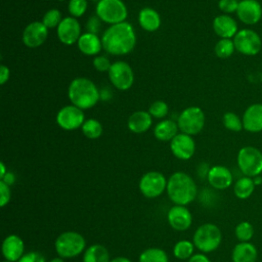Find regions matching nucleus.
Instances as JSON below:
<instances>
[{"label": "nucleus", "instance_id": "20", "mask_svg": "<svg viewBox=\"0 0 262 262\" xmlns=\"http://www.w3.org/2000/svg\"><path fill=\"white\" fill-rule=\"evenodd\" d=\"M2 255L7 261L17 262L25 255V243L16 234L7 235L2 243Z\"/></svg>", "mask_w": 262, "mask_h": 262}, {"label": "nucleus", "instance_id": "48", "mask_svg": "<svg viewBox=\"0 0 262 262\" xmlns=\"http://www.w3.org/2000/svg\"><path fill=\"white\" fill-rule=\"evenodd\" d=\"M49 262H64V261H63V258H61V257H55V258L51 259Z\"/></svg>", "mask_w": 262, "mask_h": 262}, {"label": "nucleus", "instance_id": "17", "mask_svg": "<svg viewBox=\"0 0 262 262\" xmlns=\"http://www.w3.org/2000/svg\"><path fill=\"white\" fill-rule=\"evenodd\" d=\"M81 27L79 21L72 16L61 19L57 27V37L66 45H72L79 40Z\"/></svg>", "mask_w": 262, "mask_h": 262}, {"label": "nucleus", "instance_id": "4", "mask_svg": "<svg viewBox=\"0 0 262 262\" xmlns=\"http://www.w3.org/2000/svg\"><path fill=\"white\" fill-rule=\"evenodd\" d=\"M222 242L221 229L214 223L200 225L193 233L192 243L202 253H211L219 248Z\"/></svg>", "mask_w": 262, "mask_h": 262}, {"label": "nucleus", "instance_id": "27", "mask_svg": "<svg viewBox=\"0 0 262 262\" xmlns=\"http://www.w3.org/2000/svg\"><path fill=\"white\" fill-rule=\"evenodd\" d=\"M107 249L100 244L89 246L83 254V262H110Z\"/></svg>", "mask_w": 262, "mask_h": 262}, {"label": "nucleus", "instance_id": "50", "mask_svg": "<svg viewBox=\"0 0 262 262\" xmlns=\"http://www.w3.org/2000/svg\"><path fill=\"white\" fill-rule=\"evenodd\" d=\"M59 1H63V0H59Z\"/></svg>", "mask_w": 262, "mask_h": 262}, {"label": "nucleus", "instance_id": "28", "mask_svg": "<svg viewBox=\"0 0 262 262\" xmlns=\"http://www.w3.org/2000/svg\"><path fill=\"white\" fill-rule=\"evenodd\" d=\"M255 182L252 177L244 176L237 179L233 185V193L239 200L249 199L255 189Z\"/></svg>", "mask_w": 262, "mask_h": 262}, {"label": "nucleus", "instance_id": "3", "mask_svg": "<svg viewBox=\"0 0 262 262\" xmlns=\"http://www.w3.org/2000/svg\"><path fill=\"white\" fill-rule=\"evenodd\" d=\"M69 98L73 105L86 110L94 106L99 99L95 84L87 78H76L69 86Z\"/></svg>", "mask_w": 262, "mask_h": 262}, {"label": "nucleus", "instance_id": "15", "mask_svg": "<svg viewBox=\"0 0 262 262\" xmlns=\"http://www.w3.org/2000/svg\"><path fill=\"white\" fill-rule=\"evenodd\" d=\"M170 148L177 159L188 160L195 151V143L190 135L180 133L171 140Z\"/></svg>", "mask_w": 262, "mask_h": 262}, {"label": "nucleus", "instance_id": "26", "mask_svg": "<svg viewBox=\"0 0 262 262\" xmlns=\"http://www.w3.org/2000/svg\"><path fill=\"white\" fill-rule=\"evenodd\" d=\"M178 125L172 120H164L158 123L155 127L154 134L156 138L162 141L172 140L177 135Z\"/></svg>", "mask_w": 262, "mask_h": 262}, {"label": "nucleus", "instance_id": "14", "mask_svg": "<svg viewBox=\"0 0 262 262\" xmlns=\"http://www.w3.org/2000/svg\"><path fill=\"white\" fill-rule=\"evenodd\" d=\"M167 220L174 230L185 231L191 226L192 215L186 206L174 205L168 211Z\"/></svg>", "mask_w": 262, "mask_h": 262}, {"label": "nucleus", "instance_id": "43", "mask_svg": "<svg viewBox=\"0 0 262 262\" xmlns=\"http://www.w3.org/2000/svg\"><path fill=\"white\" fill-rule=\"evenodd\" d=\"M188 262H211V260L204 253H196L188 259Z\"/></svg>", "mask_w": 262, "mask_h": 262}, {"label": "nucleus", "instance_id": "37", "mask_svg": "<svg viewBox=\"0 0 262 262\" xmlns=\"http://www.w3.org/2000/svg\"><path fill=\"white\" fill-rule=\"evenodd\" d=\"M148 113L157 119L164 118L168 114V105L162 100H157L150 104Z\"/></svg>", "mask_w": 262, "mask_h": 262}, {"label": "nucleus", "instance_id": "46", "mask_svg": "<svg viewBox=\"0 0 262 262\" xmlns=\"http://www.w3.org/2000/svg\"><path fill=\"white\" fill-rule=\"evenodd\" d=\"M110 262H131V260L128 259V258H126V257L119 256V257H116V258L112 259Z\"/></svg>", "mask_w": 262, "mask_h": 262}, {"label": "nucleus", "instance_id": "22", "mask_svg": "<svg viewBox=\"0 0 262 262\" xmlns=\"http://www.w3.org/2000/svg\"><path fill=\"white\" fill-rule=\"evenodd\" d=\"M258 258L257 248L250 242L238 243L231 253L232 262H256Z\"/></svg>", "mask_w": 262, "mask_h": 262}, {"label": "nucleus", "instance_id": "39", "mask_svg": "<svg viewBox=\"0 0 262 262\" xmlns=\"http://www.w3.org/2000/svg\"><path fill=\"white\" fill-rule=\"evenodd\" d=\"M11 199V191L9 185L0 180V206L5 207Z\"/></svg>", "mask_w": 262, "mask_h": 262}, {"label": "nucleus", "instance_id": "47", "mask_svg": "<svg viewBox=\"0 0 262 262\" xmlns=\"http://www.w3.org/2000/svg\"><path fill=\"white\" fill-rule=\"evenodd\" d=\"M7 173L6 171V168H5V165L3 162L0 163V180L5 176V174Z\"/></svg>", "mask_w": 262, "mask_h": 262}, {"label": "nucleus", "instance_id": "41", "mask_svg": "<svg viewBox=\"0 0 262 262\" xmlns=\"http://www.w3.org/2000/svg\"><path fill=\"white\" fill-rule=\"evenodd\" d=\"M17 262H47L45 257L39 252L26 253Z\"/></svg>", "mask_w": 262, "mask_h": 262}, {"label": "nucleus", "instance_id": "24", "mask_svg": "<svg viewBox=\"0 0 262 262\" xmlns=\"http://www.w3.org/2000/svg\"><path fill=\"white\" fill-rule=\"evenodd\" d=\"M151 126V116L144 111L133 113L128 119V128L134 133L145 132Z\"/></svg>", "mask_w": 262, "mask_h": 262}, {"label": "nucleus", "instance_id": "42", "mask_svg": "<svg viewBox=\"0 0 262 262\" xmlns=\"http://www.w3.org/2000/svg\"><path fill=\"white\" fill-rule=\"evenodd\" d=\"M99 27H100L99 17H91V18H89V20L87 23V29H88L89 33L96 34V32L99 30Z\"/></svg>", "mask_w": 262, "mask_h": 262}, {"label": "nucleus", "instance_id": "38", "mask_svg": "<svg viewBox=\"0 0 262 262\" xmlns=\"http://www.w3.org/2000/svg\"><path fill=\"white\" fill-rule=\"evenodd\" d=\"M237 0H219L218 7L224 14H231L233 12H236L238 7Z\"/></svg>", "mask_w": 262, "mask_h": 262}, {"label": "nucleus", "instance_id": "10", "mask_svg": "<svg viewBox=\"0 0 262 262\" xmlns=\"http://www.w3.org/2000/svg\"><path fill=\"white\" fill-rule=\"evenodd\" d=\"M166 177L158 171L143 174L139 180V190L147 199H156L164 193L167 188Z\"/></svg>", "mask_w": 262, "mask_h": 262}, {"label": "nucleus", "instance_id": "35", "mask_svg": "<svg viewBox=\"0 0 262 262\" xmlns=\"http://www.w3.org/2000/svg\"><path fill=\"white\" fill-rule=\"evenodd\" d=\"M61 21V15L58 9H50L43 16V24L47 29L58 27Z\"/></svg>", "mask_w": 262, "mask_h": 262}, {"label": "nucleus", "instance_id": "25", "mask_svg": "<svg viewBox=\"0 0 262 262\" xmlns=\"http://www.w3.org/2000/svg\"><path fill=\"white\" fill-rule=\"evenodd\" d=\"M138 20L141 28L147 32L157 31L161 25V18L159 13L155 9L149 7L140 10Z\"/></svg>", "mask_w": 262, "mask_h": 262}, {"label": "nucleus", "instance_id": "44", "mask_svg": "<svg viewBox=\"0 0 262 262\" xmlns=\"http://www.w3.org/2000/svg\"><path fill=\"white\" fill-rule=\"evenodd\" d=\"M9 79V69L6 66H0V84L3 85Z\"/></svg>", "mask_w": 262, "mask_h": 262}, {"label": "nucleus", "instance_id": "13", "mask_svg": "<svg viewBox=\"0 0 262 262\" xmlns=\"http://www.w3.org/2000/svg\"><path fill=\"white\" fill-rule=\"evenodd\" d=\"M235 13L243 24L253 26L262 18V5L258 0H242Z\"/></svg>", "mask_w": 262, "mask_h": 262}, {"label": "nucleus", "instance_id": "11", "mask_svg": "<svg viewBox=\"0 0 262 262\" xmlns=\"http://www.w3.org/2000/svg\"><path fill=\"white\" fill-rule=\"evenodd\" d=\"M108 77L112 84L120 90L129 89L134 81L133 71L125 61H116L112 63L108 70Z\"/></svg>", "mask_w": 262, "mask_h": 262}, {"label": "nucleus", "instance_id": "30", "mask_svg": "<svg viewBox=\"0 0 262 262\" xmlns=\"http://www.w3.org/2000/svg\"><path fill=\"white\" fill-rule=\"evenodd\" d=\"M194 245L187 239H181L174 245L173 255L179 260H188L194 252Z\"/></svg>", "mask_w": 262, "mask_h": 262}, {"label": "nucleus", "instance_id": "18", "mask_svg": "<svg viewBox=\"0 0 262 262\" xmlns=\"http://www.w3.org/2000/svg\"><path fill=\"white\" fill-rule=\"evenodd\" d=\"M207 179L209 184L213 188L223 190L228 188L232 184L233 176L231 171L227 167L216 165L208 170Z\"/></svg>", "mask_w": 262, "mask_h": 262}, {"label": "nucleus", "instance_id": "9", "mask_svg": "<svg viewBox=\"0 0 262 262\" xmlns=\"http://www.w3.org/2000/svg\"><path fill=\"white\" fill-rule=\"evenodd\" d=\"M178 128L182 133L194 135L202 131L205 125V114L198 106H189L182 111L177 121Z\"/></svg>", "mask_w": 262, "mask_h": 262}, {"label": "nucleus", "instance_id": "36", "mask_svg": "<svg viewBox=\"0 0 262 262\" xmlns=\"http://www.w3.org/2000/svg\"><path fill=\"white\" fill-rule=\"evenodd\" d=\"M87 9V1L86 0H70L69 3V12L73 15V17L82 16Z\"/></svg>", "mask_w": 262, "mask_h": 262}, {"label": "nucleus", "instance_id": "16", "mask_svg": "<svg viewBox=\"0 0 262 262\" xmlns=\"http://www.w3.org/2000/svg\"><path fill=\"white\" fill-rule=\"evenodd\" d=\"M48 35V29L41 21L29 24L23 32V42L27 47L36 48L44 43Z\"/></svg>", "mask_w": 262, "mask_h": 262}, {"label": "nucleus", "instance_id": "45", "mask_svg": "<svg viewBox=\"0 0 262 262\" xmlns=\"http://www.w3.org/2000/svg\"><path fill=\"white\" fill-rule=\"evenodd\" d=\"M3 182H5L7 185H11V184H13L14 183V181H15V176H14V174L13 173H11V172H8L7 171V173L5 174V176L1 179Z\"/></svg>", "mask_w": 262, "mask_h": 262}, {"label": "nucleus", "instance_id": "21", "mask_svg": "<svg viewBox=\"0 0 262 262\" xmlns=\"http://www.w3.org/2000/svg\"><path fill=\"white\" fill-rule=\"evenodd\" d=\"M213 30L221 39H231L238 32V27L233 17L223 13L214 18Z\"/></svg>", "mask_w": 262, "mask_h": 262}, {"label": "nucleus", "instance_id": "31", "mask_svg": "<svg viewBox=\"0 0 262 262\" xmlns=\"http://www.w3.org/2000/svg\"><path fill=\"white\" fill-rule=\"evenodd\" d=\"M215 54L219 58H228L235 51L232 39H220L215 45Z\"/></svg>", "mask_w": 262, "mask_h": 262}, {"label": "nucleus", "instance_id": "19", "mask_svg": "<svg viewBox=\"0 0 262 262\" xmlns=\"http://www.w3.org/2000/svg\"><path fill=\"white\" fill-rule=\"evenodd\" d=\"M243 127L250 133H259L262 131V103L254 102L244 112Z\"/></svg>", "mask_w": 262, "mask_h": 262}, {"label": "nucleus", "instance_id": "12", "mask_svg": "<svg viewBox=\"0 0 262 262\" xmlns=\"http://www.w3.org/2000/svg\"><path fill=\"white\" fill-rule=\"evenodd\" d=\"M58 126L64 130H75L83 125L84 113L75 105H67L59 110L56 116Z\"/></svg>", "mask_w": 262, "mask_h": 262}, {"label": "nucleus", "instance_id": "34", "mask_svg": "<svg viewBox=\"0 0 262 262\" xmlns=\"http://www.w3.org/2000/svg\"><path fill=\"white\" fill-rule=\"evenodd\" d=\"M222 121H223L224 127L229 131L239 132L241 130L244 129L242 118H239L236 114H234L232 112H226L223 115Z\"/></svg>", "mask_w": 262, "mask_h": 262}, {"label": "nucleus", "instance_id": "32", "mask_svg": "<svg viewBox=\"0 0 262 262\" xmlns=\"http://www.w3.org/2000/svg\"><path fill=\"white\" fill-rule=\"evenodd\" d=\"M82 132L87 138L96 139L102 133V126L97 120L88 119L82 125Z\"/></svg>", "mask_w": 262, "mask_h": 262}, {"label": "nucleus", "instance_id": "8", "mask_svg": "<svg viewBox=\"0 0 262 262\" xmlns=\"http://www.w3.org/2000/svg\"><path fill=\"white\" fill-rule=\"evenodd\" d=\"M96 14L100 20L116 25L126 19L127 8L122 0H99L96 5Z\"/></svg>", "mask_w": 262, "mask_h": 262}, {"label": "nucleus", "instance_id": "2", "mask_svg": "<svg viewBox=\"0 0 262 262\" xmlns=\"http://www.w3.org/2000/svg\"><path fill=\"white\" fill-rule=\"evenodd\" d=\"M167 194L169 200L180 206H186L193 202L198 194L194 180L185 172L173 173L167 181Z\"/></svg>", "mask_w": 262, "mask_h": 262}, {"label": "nucleus", "instance_id": "1", "mask_svg": "<svg viewBox=\"0 0 262 262\" xmlns=\"http://www.w3.org/2000/svg\"><path fill=\"white\" fill-rule=\"evenodd\" d=\"M101 43L103 49L111 54L124 55L129 53L136 43L133 27L127 21L112 25L103 33Z\"/></svg>", "mask_w": 262, "mask_h": 262}, {"label": "nucleus", "instance_id": "29", "mask_svg": "<svg viewBox=\"0 0 262 262\" xmlns=\"http://www.w3.org/2000/svg\"><path fill=\"white\" fill-rule=\"evenodd\" d=\"M138 262H169L167 253L160 248H148L141 252Z\"/></svg>", "mask_w": 262, "mask_h": 262}, {"label": "nucleus", "instance_id": "6", "mask_svg": "<svg viewBox=\"0 0 262 262\" xmlns=\"http://www.w3.org/2000/svg\"><path fill=\"white\" fill-rule=\"evenodd\" d=\"M236 162L245 176L254 178L262 173V151L255 146L242 147L237 152Z\"/></svg>", "mask_w": 262, "mask_h": 262}, {"label": "nucleus", "instance_id": "7", "mask_svg": "<svg viewBox=\"0 0 262 262\" xmlns=\"http://www.w3.org/2000/svg\"><path fill=\"white\" fill-rule=\"evenodd\" d=\"M235 50L246 56L257 55L262 48L260 35L252 29H242L233 37Z\"/></svg>", "mask_w": 262, "mask_h": 262}, {"label": "nucleus", "instance_id": "49", "mask_svg": "<svg viewBox=\"0 0 262 262\" xmlns=\"http://www.w3.org/2000/svg\"><path fill=\"white\" fill-rule=\"evenodd\" d=\"M3 262H11V261H7V260H4Z\"/></svg>", "mask_w": 262, "mask_h": 262}, {"label": "nucleus", "instance_id": "23", "mask_svg": "<svg viewBox=\"0 0 262 262\" xmlns=\"http://www.w3.org/2000/svg\"><path fill=\"white\" fill-rule=\"evenodd\" d=\"M102 47L101 40L97 37L96 34L85 33L82 34L78 40V48L80 51L86 55H95L97 54Z\"/></svg>", "mask_w": 262, "mask_h": 262}, {"label": "nucleus", "instance_id": "40", "mask_svg": "<svg viewBox=\"0 0 262 262\" xmlns=\"http://www.w3.org/2000/svg\"><path fill=\"white\" fill-rule=\"evenodd\" d=\"M93 66L98 72H106V71L108 72L112 63L110 62L108 58L100 55V56H96L93 59Z\"/></svg>", "mask_w": 262, "mask_h": 262}, {"label": "nucleus", "instance_id": "5", "mask_svg": "<svg viewBox=\"0 0 262 262\" xmlns=\"http://www.w3.org/2000/svg\"><path fill=\"white\" fill-rule=\"evenodd\" d=\"M54 248L61 258H74L82 254L86 248V241L82 234L76 231H64L60 233L55 242Z\"/></svg>", "mask_w": 262, "mask_h": 262}, {"label": "nucleus", "instance_id": "33", "mask_svg": "<svg viewBox=\"0 0 262 262\" xmlns=\"http://www.w3.org/2000/svg\"><path fill=\"white\" fill-rule=\"evenodd\" d=\"M234 234L241 243L250 242L254 235V227L248 221H241L234 228Z\"/></svg>", "mask_w": 262, "mask_h": 262}]
</instances>
